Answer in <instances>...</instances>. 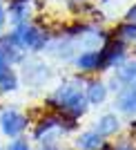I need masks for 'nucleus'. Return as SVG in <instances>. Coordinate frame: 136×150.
<instances>
[{"label": "nucleus", "instance_id": "17", "mask_svg": "<svg viewBox=\"0 0 136 150\" xmlns=\"http://www.w3.org/2000/svg\"><path fill=\"white\" fill-rule=\"evenodd\" d=\"M43 150H54V148H43Z\"/></svg>", "mask_w": 136, "mask_h": 150}, {"label": "nucleus", "instance_id": "7", "mask_svg": "<svg viewBox=\"0 0 136 150\" xmlns=\"http://www.w3.org/2000/svg\"><path fill=\"white\" fill-rule=\"evenodd\" d=\"M116 130H118V119L111 117V114L103 117V119L98 121V128H96V132H98L100 137H103V134H111V132H116Z\"/></svg>", "mask_w": 136, "mask_h": 150}, {"label": "nucleus", "instance_id": "2", "mask_svg": "<svg viewBox=\"0 0 136 150\" xmlns=\"http://www.w3.org/2000/svg\"><path fill=\"white\" fill-rule=\"evenodd\" d=\"M13 38H16V43L25 45L29 50H40L45 45V40H47L45 31L36 29V27H20V29L13 34Z\"/></svg>", "mask_w": 136, "mask_h": 150}, {"label": "nucleus", "instance_id": "3", "mask_svg": "<svg viewBox=\"0 0 136 150\" xmlns=\"http://www.w3.org/2000/svg\"><path fill=\"white\" fill-rule=\"evenodd\" d=\"M0 125H2V132H5V134H9V137H18L20 132L25 130L27 119L20 112H16V110H7V112L0 117Z\"/></svg>", "mask_w": 136, "mask_h": 150}, {"label": "nucleus", "instance_id": "13", "mask_svg": "<svg viewBox=\"0 0 136 150\" xmlns=\"http://www.w3.org/2000/svg\"><path fill=\"white\" fill-rule=\"evenodd\" d=\"M127 20H130L132 25H136V5L130 9V13H127Z\"/></svg>", "mask_w": 136, "mask_h": 150}, {"label": "nucleus", "instance_id": "8", "mask_svg": "<svg viewBox=\"0 0 136 150\" xmlns=\"http://www.w3.org/2000/svg\"><path fill=\"white\" fill-rule=\"evenodd\" d=\"M105 94H107L105 85H100V83H92L85 99L89 101V103H103V101H105Z\"/></svg>", "mask_w": 136, "mask_h": 150}, {"label": "nucleus", "instance_id": "11", "mask_svg": "<svg viewBox=\"0 0 136 150\" xmlns=\"http://www.w3.org/2000/svg\"><path fill=\"white\" fill-rule=\"evenodd\" d=\"M118 36L121 38H136V25H123L118 29Z\"/></svg>", "mask_w": 136, "mask_h": 150}, {"label": "nucleus", "instance_id": "4", "mask_svg": "<svg viewBox=\"0 0 136 150\" xmlns=\"http://www.w3.org/2000/svg\"><path fill=\"white\" fill-rule=\"evenodd\" d=\"M78 148L81 150H100L103 148V137L98 132H85L78 139Z\"/></svg>", "mask_w": 136, "mask_h": 150}, {"label": "nucleus", "instance_id": "5", "mask_svg": "<svg viewBox=\"0 0 136 150\" xmlns=\"http://www.w3.org/2000/svg\"><path fill=\"white\" fill-rule=\"evenodd\" d=\"M118 108L123 112H136V85L130 90H125L121 96H118Z\"/></svg>", "mask_w": 136, "mask_h": 150}, {"label": "nucleus", "instance_id": "1", "mask_svg": "<svg viewBox=\"0 0 136 150\" xmlns=\"http://www.w3.org/2000/svg\"><path fill=\"white\" fill-rule=\"evenodd\" d=\"M85 101L87 99L81 94V90H78V88H74V85H62V88L56 92V96H54L51 103H58L65 112L78 117V114L85 112Z\"/></svg>", "mask_w": 136, "mask_h": 150}, {"label": "nucleus", "instance_id": "14", "mask_svg": "<svg viewBox=\"0 0 136 150\" xmlns=\"http://www.w3.org/2000/svg\"><path fill=\"white\" fill-rule=\"evenodd\" d=\"M5 72H7V61H5L2 56H0V76L5 74Z\"/></svg>", "mask_w": 136, "mask_h": 150}, {"label": "nucleus", "instance_id": "6", "mask_svg": "<svg viewBox=\"0 0 136 150\" xmlns=\"http://www.w3.org/2000/svg\"><path fill=\"white\" fill-rule=\"evenodd\" d=\"M78 67L81 69H98L100 67V52H87L78 56Z\"/></svg>", "mask_w": 136, "mask_h": 150}, {"label": "nucleus", "instance_id": "10", "mask_svg": "<svg viewBox=\"0 0 136 150\" xmlns=\"http://www.w3.org/2000/svg\"><path fill=\"white\" fill-rule=\"evenodd\" d=\"M0 88L2 90H13L16 88V76L11 72H5V74L0 76Z\"/></svg>", "mask_w": 136, "mask_h": 150}, {"label": "nucleus", "instance_id": "16", "mask_svg": "<svg viewBox=\"0 0 136 150\" xmlns=\"http://www.w3.org/2000/svg\"><path fill=\"white\" fill-rule=\"evenodd\" d=\"M2 23H5V11L0 9V27H2Z\"/></svg>", "mask_w": 136, "mask_h": 150}, {"label": "nucleus", "instance_id": "9", "mask_svg": "<svg viewBox=\"0 0 136 150\" xmlns=\"http://www.w3.org/2000/svg\"><path fill=\"white\" fill-rule=\"evenodd\" d=\"M118 76H121L123 81H127V83H134L136 81V63L121 67V69H118Z\"/></svg>", "mask_w": 136, "mask_h": 150}, {"label": "nucleus", "instance_id": "15", "mask_svg": "<svg viewBox=\"0 0 136 150\" xmlns=\"http://www.w3.org/2000/svg\"><path fill=\"white\" fill-rule=\"evenodd\" d=\"M116 150H134V148H132V146H118Z\"/></svg>", "mask_w": 136, "mask_h": 150}, {"label": "nucleus", "instance_id": "12", "mask_svg": "<svg viewBox=\"0 0 136 150\" xmlns=\"http://www.w3.org/2000/svg\"><path fill=\"white\" fill-rule=\"evenodd\" d=\"M9 150H29L25 139H13L11 144H9Z\"/></svg>", "mask_w": 136, "mask_h": 150}]
</instances>
